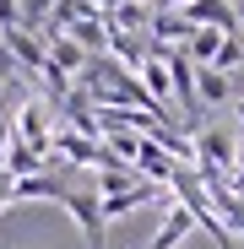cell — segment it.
<instances>
[{"mask_svg": "<svg viewBox=\"0 0 244 249\" xmlns=\"http://www.w3.org/2000/svg\"><path fill=\"white\" fill-rule=\"evenodd\" d=\"M60 206L76 217V228H81V238H87V249H103V244H109V222H103V206H98L93 190H65Z\"/></svg>", "mask_w": 244, "mask_h": 249, "instance_id": "1", "label": "cell"}, {"mask_svg": "<svg viewBox=\"0 0 244 249\" xmlns=\"http://www.w3.org/2000/svg\"><path fill=\"white\" fill-rule=\"evenodd\" d=\"M190 27H212V33H239V11L233 0H195L190 11H179Z\"/></svg>", "mask_w": 244, "mask_h": 249, "instance_id": "3", "label": "cell"}, {"mask_svg": "<svg viewBox=\"0 0 244 249\" xmlns=\"http://www.w3.org/2000/svg\"><path fill=\"white\" fill-rule=\"evenodd\" d=\"M87 60H93V54H81V44H71L65 33H49V65H60V71H87Z\"/></svg>", "mask_w": 244, "mask_h": 249, "instance_id": "7", "label": "cell"}, {"mask_svg": "<svg viewBox=\"0 0 244 249\" xmlns=\"http://www.w3.org/2000/svg\"><path fill=\"white\" fill-rule=\"evenodd\" d=\"M190 233H195V217L185 212V206H169V217H163V228H157V233H152V238H147L141 249H179V244H185Z\"/></svg>", "mask_w": 244, "mask_h": 249, "instance_id": "4", "label": "cell"}, {"mask_svg": "<svg viewBox=\"0 0 244 249\" xmlns=\"http://www.w3.org/2000/svg\"><path fill=\"white\" fill-rule=\"evenodd\" d=\"M60 195H65V184H60L55 174H33V179H17V184H11V206H17V200H55V206H60Z\"/></svg>", "mask_w": 244, "mask_h": 249, "instance_id": "5", "label": "cell"}, {"mask_svg": "<svg viewBox=\"0 0 244 249\" xmlns=\"http://www.w3.org/2000/svg\"><path fill=\"white\" fill-rule=\"evenodd\" d=\"M6 152H11V98L0 87V168H6Z\"/></svg>", "mask_w": 244, "mask_h": 249, "instance_id": "10", "label": "cell"}, {"mask_svg": "<svg viewBox=\"0 0 244 249\" xmlns=\"http://www.w3.org/2000/svg\"><path fill=\"white\" fill-rule=\"evenodd\" d=\"M0 44H6L11 65H22V71H38V76H44V65H49V49L33 38V27H11V33H0Z\"/></svg>", "mask_w": 244, "mask_h": 249, "instance_id": "2", "label": "cell"}, {"mask_svg": "<svg viewBox=\"0 0 244 249\" xmlns=\"http://www.w3.org/2000/svg\"><path fill=\"white\" fill-rule=\"evenodd\" d=\"M141 179H136V168H98V200H109V195H125V190H136Z\"/></svg>", "mask_w": 244, "mask_h": 249, "instance_id": "8", "label": "cell"}, {"mask_svg": "<svg viewBox=\"0 0 244 249\" xmlns=\"http://www.w3.org/2000/svg\"><path fill=\"white\" fill-rule=\"evenodd\" d=\"M239 6H244V0H239Z\"/></svg>", "mask_w": 244, "mask_h": 249, "instance_id": "12", "label": "cell"}, {"mask_svg": "<svg viewBox=\"0 0 244 249\" xmlns=\"http://www.w3.org/2000/svg\"><path fill=\"white\" fill-rule=\"evenodd\" d=\"M233 65H244V33H228V38H223V44H217V60H212L206 71L233 76Z\"/></svg>", "mask_w": 244, "mask_h": 249, "instance_id": "9", "label": "cell"}, {"mask_svg": "<svg viewBox=\"0 0 244 249\" xmlns=\"http://www.w3.org/2000/svg\"><path fill=\"white\" fill-rule=\"evenodd\" d=\"M233 119H239V130H244V98H239V103H233Z\"/></svg>", "mask_w": 244, "mask_h": 249, "instance_id": "11", "label": "cell"}, {"mask_svg": "<svg viewBox=\"0 0 244 249\" xmlns=\"http://www.w3.org/2000/svg\"><path fill=\"white\" fill-rule=\"evenodd\" d=\"M195 98H201V108L228 103V98H233V76H223V71H195Z\"/></svg>", "mask_w": 244, "mask_h": 249, "instance_id": "6", "label": "cell"}]
</instances>
